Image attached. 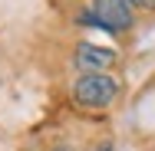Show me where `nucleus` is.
Masks as SVG:
<instances>
[{
	"label": "nucleus",
	"mask_w": 155,
	"mask_h": 151,
	"mask_svg": "<svg viewBox=\"0 0 155 151\" xmlns=\"http://www.w3.org/2000/svg\"><path fill=\"white\" fill-rule=\"evenodd\" d=\"M73 92H76V102L79 105H86V109H106V105H112L119 86L106 72H86V76L76 79V89Z\"/></svg>",
	"instance_id": "1"
},
{
	"label": "nucleus",
	"mask_w": 155,
	"mask_h": 151,
	"mask_svg": "<svg viewBox=\"0 0 155 151\" xmlns=\"http://www.w3.org/2000/svg\"><path fill=\"white\" fill-rule=\"evenodd\" d=\"M93 13L99 20V27L119 33L132 27V7L129 0H93Z\"/></svg>",
	"instance_id": "2"
},
{
	"label": "nucleus",
	"mask_w": 155,
	"mask_h": 151,
	"mask_svg": "<svg viewBox=\"0 0 155 151\" xmlns=\"http://www.w3.org/2000/svg\"><path fill=\"white\" fill-rule=\"evenodd\" d=\"M116 53L106 49V46H93V43H83L76 49V66L79 69H93V72H102L106 66H112Z\"/></svg>",
	"instance_id": "3"
},
{
	"label": "nucleus",
	"mask_w": 155,
	"mask_h": 151,
	"mask_svg": "<svg viewBox=\"0 0 155 151\" xmlns=\"http://www.w3.org/2000/svg\"><path fill=\"white\" fill-rule=\"evenodd\" d=\"M132 3H139V7H149V10L155 7V0H132Z\"/></svg>",
	"instance_id": "4"
},
{
	"label": "nucleus",
	"mask_w": 155,
	"mask_h": 151,
	"mask_svg": "<svg viewBox=\"0 0 155 151\" xmlns=\"http://www.w3.org/2000/svg\"><path fill=\"white\" fill-rule=\"evenodd\" d=\"M56 151H66V148H56Z\"/></svg>",
	"instance_id": "5"
}]
</instances>
